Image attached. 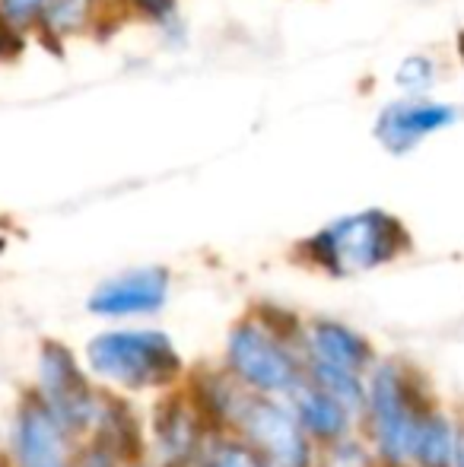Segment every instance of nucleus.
<instances>
[{
	"label": "nucleus",
	"instance_id": "nucleus-1",
	"mask_svg": "<svg viewBox=\"0 0 464 467\" xmlns=\"http://www.w3.org/2000/svg\"><path fill=\"white\" fill-rule=\"evenodd\" d=\"M414 252L407 223L385 207H359L322 223L293 245L303 267L335 280H353L397 265Z\"/></svg>",
	"mask_w": 464,
	"mask_h": 467
},
{
	"label": "nucleus",
	"instance_id": "nucleus-2",
	"mask_svg": "<svg viewBox=\"0 0 464 467\" xmlns=\"http://www.w3.org/2000/svg\"><path fill=\"white\" fill-rule=\"evenodd\" d=\"M303 325L305 321L284 306H254L226 334V372L254 394L290 398L305 379Z\"/></svg>",
	"mask_w": 464,
	"mask_h": 467
},
{
	"label": "nucleus",
	"instance_id": "nucleus-3",
	"mask_svg": "<svg viewBox=\"0 0 464 467\" xmlns=\"http://www.w3.org/2000/svg\"><path fill=\"white\" fill-rule=\"evenodd\" d=\"M436 407L427 385L397 359H376L366 375L363 430L382 467H407L423 417Z\"/></svg>",
	"mask_w": 464,
	"mask_h": 467
},
{
	"label": "nucleus",
	"instance_id": "nucleus-4",
	"mask_svg": "<svg viewBox=\"0 0 464 467\" xmlns=\"http://www.w3.org/2000/svg\"><path fill=\"white\" fill-rule=\"evenodd\" d=\"M87 369L121 394L169 391L185 381V359L160 327H112L87 340Z\"/></svg>",
	"mask_w": 464,
	"mask_h": 467
},
{
	"label": "nucleus",
	"instance_id": "nucleus-5",
	"mask_svg": "<svg viewBox=\"0 0 464 467\" xmlns=\"http://www.w3.org/2000/svg\"><path fill=\"white\" fill-rule=\"evenodd\" d=\"M464 121V102L436 96H397L391 93L376 109L369 134L376 147L391 160H407L420 153L436 137L449 134Z\"/></svg>",
	"mask_w": 464,
	"mask_h": 467
},
{
	"label": "nucleus",
	"instance_id": "nucleus-6",
	"mask_svg": "<svg viewBox=\"0 0 464 467\" xmlns=\"http://www.w3.org/2000/svg\"><path fill=\"white\" fill-rule=\"evenodd\" d=\"M32 391L51 407V413L61 420V426L70 432L74 442H80V439H87L93 432L102 388H96L93 372L74 357V350L67 344L45 340L38 347L36 388Z\"/></svg>",
	"mask_w": 464,
	"mask_h": 467
},
{
	"label": "nucleus",
	"instance_id": "nucleus-7",
	"mask_svg": "<svg viewBox=\"0 0 464 467\" xmlns=\"http://www.w3.org/2000/svg\"><path fill=\"white\" fill-rule=\"evenodd\" d=\"M239 432L271 467H315L318 445L303 430L296 410L286 398H267V394L248 391L232 420Z\"/></svg>",
	"mask_w": 464,
	"mask_h": 467
},
{
	"label": "nucleus",
	"instance_id": "nucleus-8",
	"mask_svg": "<svg viewBox=\"0 0 464 467\" xmlns=\"http://www.w3.org/2000/svg\"><path fill=\"white\" fill-rule=\"evenodd\" d=\"M211 423L191 394L185 388H169L162 398H156L153 410L147 420V442H150V462L160 467H194L211 436Z\"/></svg>",
	"mask_w": 464,
	"mask_h": 467
},
{
	"label": "nucleus",
	"instance_id": "nucleus-9",
	"mask_svg": "<svg viewBox=\"0 0 464 467\" xmlns=\"http://www.w3.org/2000/svg\"><path fill=\"white\" fill-rule=\"evenodd\" d=\"M169 296H172V271L162 265H140L96 283L93 293L87 296V308L89 315L108 321L153 318L169 306Z\"/></svg>",
	"mask_w": 464,
	"mask_h": 467
},
{
	"label": "nucleus",
	"instance_id": "nucleus-10",
	"mask_svg": "<svg viewBox=\"0 0 464 467\" xmlns=\"http://www.w3.org/2000/svg\"><path fill=\"white\" fill-rule=\"evenodd\" d=\"M303 353L309 359L328 366H341V369L369 375L376 366V350H372L369 337L347 321L337 318H309L303 325Z\"/></svg>",
	"mask_w": 464,
	"mask_h": 467
},
{
	"label": "nucleus",
	"instance_id": "nucleus-11",
	"mask_svg": "<svg viewBox=\"0 0 464 467\" xmlns=\"http://www.w3.org/2000/svg\"><path fill=\"white\" fill-rule=\"evenodd\" d=\"M286 400L293 404L299 423H303V430L309 432V439L318 445V449L353 436L359 426V417L344 404V400H337L335 394L318 388L315 381H309V379H303V385H299Z\"/></svg>",
	"mask_w": 464,
	"mask_h": 467
},
{
	"label": "nucleus",
	"instance_id": "nucleus-12",
	"mask_svg": "<svg viewBox=\"0 0 464 467\" xmlns=\"http://www.w3.org/2000/svg\"><path fill=\"white\" fill-rule=\"evenodd\" d=\"M89 439H96L99 445H106V449L112 451L121 464L140 462V458L150 455L147 423L137 417V410L124 400V394L112 391V388L102 391L99 413H96V423H93Z\"/></svg>",
	"mask_w": 464,
	"mask_h": 467
},
{
	"label": "nucleus",
	"instance_id": "nucleus-13",
	"mask_svg": "<svg viewBox=\"0 0 464 467\" xmlns=\"http://www.w3.org/2000/svg\"><path fill=\"white\" fill-rule=\"evenodd\" d=\"M115 19L150 29L169 51H181L191 38L185 0H115Z\"/></svg>",
	"mask_w": 464,
	"mask_h": 467
},
{
	"label": "nucleus",
	"instance_id": "nucleus-14",
	"mask_svg": "<svg viewBox=\"0 0 464 467\" xmlns=\"http://www.w3.org/2000/svg\"><path fill=\"white\" fill-rule=\"evenodd\" d=\"M455 442H459V420L449 417L442 407H433V410L423 417L420 430H417L410 464H417V467H452Z\"/></svg>",
	"mask_w": 464,
	"mask_h": 467
},
{
	"label": "nucleus",
	"instance_id": "nucleus-15",
	"mask_svg": "<svg viewBox=\"0 0 464 467\" xmlns=\"http://www.w3.org/2000/svg\"><path fill=\"white\" fill-rule=\"evenodd\" d=\"M446 83V61L436 51H407L391 67V93L436 96Z\"/></svg>",
	"mask_w": 464,
	"mask_h": 467
},
{
	"label": "nucleus",
	"instance_id": "nucleus-16",
	"mask_svg": "<svg viewBox=\"0 0 464 467\" xmlns=\"http://www.w3.org/2000/svg\"><path fill=\"white\" fill-rule=\"evenodd\" d=\"M194 467H271L239 432L213 430Z\"/></svg>",
	"mask_w": 464,
	"mask_h": 467
},
{
	"label": "nucleus",
	"instance_id": "nucleus-17",
	"mask_svg": "<svg viewBox=\"0 0 464 467\" xmlns=\"http://www.w3.org/2000/svg\"><path fill=\"white\" fill-rule=\"evenodd\" d=\"M315 467H382L378 455L372 451L369 442L356 436H347L335 445L318 449V464Z\"/></svg>",
	"mask_w": 464,
	"mask_h": 467
},
{
	"label": "nucleus",
	"instance_id": "nucleus-18",
	"mask_svg": "<svg viewBox=\"0 0 464 467\" xmlns=\"http://www.w3.org/2000/svg\"><path fill=\"white\" fill-rule=\"evenodd\" d=\"M67 467H121V462H118L106 445H99L96 439L87 436V439H80V442H74Z\"/></svg>",
	"mask_w": 464,
	"mask_h": 467
},
{
	"label": "nucleus",
	"instance_id": "nucleus-19",
	"mask_svg": "<svg viewBox=\"0 0 464 467\" xmlns=\"http://www.w3.org/2000/svg\"><path fill=\"white\" fill-rule=\"evenodd\" d=\"M452 467H464V420H459V442H455V462Z\"/></svg>",
	"mask_w": 464,
	"mask_h": 467
},
{
	"label": "nucleus",
	"instance_id": "nucleus-20",
	"mask_svg": "<svg viewBox=\"0 0 464 467\" xmlns=\"http://www.w3.org/2000/svg\"><path fill=\"white\" fill-rule=\"evenodd\" d=\"M455 61H459V70H461V93H464V32L455 42Z\"/></svg>",
	"mask_w": 464,
	"mask_h": 467
},
{
	"label": "nucleus",
	"instance_id": "nucleus-21",
	"mask_svg": "<svg viewBox=\"0 0 464 467\" xmlns=\"http://www.w3.org/2000/svg\"><path fill=\"white\" fill-rule=\"evenodd\" d=\"M13 55H16V51H13V45L6 42L4 29H0V61H4V57H13Z\"/></svg>",
	"mask_w": 464,
	"mask_h": 467
},
{
	"label": "nucleus",
	"instance_id": "nucleus-22",
	"mask_svg": "<svg viewBox=\"0 0 464 467\" xmlns=\"http://www.w3.org/2000/svg\"><path fill=\"white\" fill-rule=\"evenodd\" d=\"M121 467H160V464H153L150 458H140V462H128V464H121Z\"/></svg>",
	"mask_w": 464,
	"mask_h": 467
},
{
	"label": "nucleus",
	"instance_id": "nucleus-23",
	"mask_svg": "<svg viewBox=\"0 0 464 467\" xmlns=\"http://www.w3.org/2000/svg\"><path fill=\"white\" fill-rule=\"evenodd\" d=\"M407 467H417V464H407Z\"/></svg>",
	"mask_w": 464,
	"mask_h": 467
}]
</instances>
